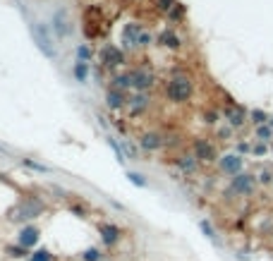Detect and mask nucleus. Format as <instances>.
Instances as JSON below:
<instances>
[{"label":"nucleus","instance_id":"nucleus-1","mask_svg":"<svg viewBox=\"0 0 273 261\" xmlns=\"http://www.w3.org/2000/svg\"><path fill=\"white\" fill-rule=\"evenodd\" d=\"M194 94V82L187 74H173L165 82V98L170 103H187Z\"/></svg>","mask_w":273,"mask_h":261},{"label":"nucleus","instance_id":"nucleus-2","mask_svg":"<svg viewBox=\"0 0 273 261\" xmlns=\"http://www.w3.org/2000/svg\"><path fill=\"white\" fill-rule=\"evenodd\" d=\"M127 77H130V84H132V89L136 94H146L151 86L156 84V74L146 65H136V67L127 69Z\"/></svg>","mask_w":273,"mask_h":261},{"label":"nucleus","instance_id":"nucleus-3","mask_svg":"<svg viewBox=\"0 0 273 261\" xmlns=\"http://www.w3.org/2000/svg\"><path fill=\"white\" fill-rule=\"evenodd\" d=\"M43 208H46V204H43L39 196H29V199H24L17 208H12L10 220H12V223L14 220H17V223H22V220H31V218H36Z\"/></svg>","mask_w":273,"mask_h":261},{"label":"nucleus","instance_id":"nucleus-4","mask_svg":"<svg viewBox=\"0 0 273 261\" xmlns=\"http://www.w3.org/2000/svg\"><path fill=\"white\" fill-rule=\"evenodd\" d=\"M31 36H34V43L39 46V51H41L46 58H58V51H55L53 46V39H51V31L48 27L43 24V22H36V24H31Z\"/></svg>","mask_w":273,"mask_h":261},{"label":"nucleus","instance_id":"nucleus-5","mask_svg":"<svg viewBox=\"0 0 273 261\" xmlns=\"http://www.w3.org/2000/svg\"><path fill=\"white\" fill-rule=\"evenodd\" d=\"M98 58H101V65H103L106 69H118V67H123L125 63H127L125 51L120 48V46H115V43H106V46L101 48Z\"/></svg>","mask_w":273,"mask_h":261},{"label":"nucleus","instance_id":"nucleus-6","mask_svg":"<svg viewBox=\"0 0 273 261\" xmlns=\"http://www.w3.org/2000/svg\"><path fill=\"white\" fill-rule=\"evenodd\" d=\"M192 153L197 156V161H199V163H213V161L218 158L216 146H213L208 139H204V137L194 139V144H192Z\"/></svg>","mask_w":273,"mask_h":261},{"label":"nucleus","instance_id":"nucleus-7","mask_svg":"<svg viewBox=\"0 0 273 261\" xmlns=\"http://www.w3.org/2000/svg\"><path fill=\"white\" fill-rule=\"evenodd\" d=\"M51 24H53V34L58 39H68L72 34V19H69L68 10H55Z\"/></svg>","mask_w":273,"mask_h":261},{"label":"nucleus","instance_id":"nucleus-8","mask_svg":"<svg viewBox=\"0 0 273 261\" xmlns=\"http://www.w3.org/2000/svg\"><path fill=\"white\" fill-rule=\"evenodd\" d=\"M254 187H257V178L249 175V173H240V175H235V178L230 180V190L235 194H240V196L252 194L254 192Z\"/></svg>","mask_w":273,"mask_h":261},{"label":"nucleus","instance_id":"nucleus-9","mask_svg":"<svg viewBox=\"0 0 273 261\" xmlns=\"http://www.w3.org/2000/svg\"><path fill=\"white\" fill-rule=\"evenodd\" d=\"M151 106V98L149 94H130V101H127V113H130V118H139V115H144Z\"/></svg>","mask_w":273,"mask_h":261},{"label":"nucleus","instance_id":"nucleus-10","mask_svg":"<svg viewBox=\"0 0 273 261\" xmlns=\"http://www.w3.org/2000/svg\"><path fill=\"white\" fill-rule=\"evenodd\" d=\"M165 146V137L161 134V132H153V130H149V132H144L141 137H139V149L141 151H158V149H163Z\"/></svg>","mask_w":273,"mask_h":261},{"label":"nucleus","instance_id":"nucleus-11","mask_svg":"<svg viewBox=\"0 0 273 261\" xmlns=\"http://www.w3.org/2000/svg\"><path fill=\"white\" fill-rule=\"evenodd\" d=\"M141 31H144V27H141V24H136V22L125 24V29H123V43H125V48H127V51H135V48H139Z\"/></svg>","mask_w":273,"mask_h":261},{"label":"nucleus","instance_id":"nucleus-12","mask_svg":"<svg viewBox=\"0 0 273 261\" xmlns=\"http://www.w3.org/2000/svg\"><path fill=\"white\" fill-rule=\"evenodd\" d=\"M127 101H130V94H127V91L115 89V86H108V91H106V106H108L110 110L127 108Z\"/></svg>","mask_w":273,"mask_h":261},{"label":"nucleus","instance_id":"nucleus-13","mask_svg":"<svg viewBox=\"0 0 273 261\" xmlns=\"http://www.w3.org/2000/svg\"><path fill=\"white\" fill-rule=\"evenodd\" d=\"M218 165L225 175H232V178L242 173V158H240V153H228V156H223L218 161Z\"/></svg>","mask_w":273,"mask_h":261},{"label":"nucleus","instance_id":"nucleus-14","mask_svg":"<svg viewBox=\"0 0 273 261\" xmlns=\"http://www.w3.org/2000/svg\"><path fill=\"white\" fill-rule=\"evenodd\" d=\"M156 43H158L161 48H168V51H178L180 46H182V39L178 36V31H175V29H163V31L158 34Z\"/></svg>","mask_w":273,"mask_h":261},{"label":"nucleus","instance_id":"nucleus-15","mask_svg":"<svg viewBox=\"0 0 273 261\" xmlns=\"http://www.w3.org/2000/svg\"><path fill=\"white\" fill-rule=\"evenodd\" d=\"M173 163L178 165L185 175H192V173H197V165H199V161H197V156H194V153H180V156H175V158H173Z\"/></svg>","mask_w":273,"mask_h":261},{"label":"nucleus","instance_id":"nucleus-16","mask_svg":"<svg viewBox=\"0 0 273 261\" xmlns=\"http://www.w3.org/2000/svg\"><path fill=\"white\" fill-rule=\"evenodd\" d=\"M223 115H225V120L230 123V127H242L247 120L245 108H240V106H228V108L223 110Z\"/></svg>","mask_w":273,"mask_h":261},{"label":"nucleus","instance_id":"nucleus-17","mask_svg":"<svg viewBox=\"0 0 273 261\" xmlns=\"http://www.w3.org/2000/svg\"><path fill=\"white\" fill-rule=\"evenodd\" d=\"M17 242H19V247L22 249H31L36 242H39V228H34V225H27L19 237H17Z\"/></svg>","mask_w":273,"mask_h":261},{"label":"nucleus","instance_id":"nucleus-18","mask_svg":"<svg viewBox=\"0 0 273 261\" xmlns=\"http://www.w3.org/2000/svg\"><path fill=\"white\" fill-rule=\"evenodd\" d=\"M98 230H101V237L106 245H115L120 240V228H115V225H101Z\"/></svg>","mask_w":273,"mask_h":261},{"label":"nucleus","instance_id":"nucleus-19","mask_svg":"<svg viewBox=\"0 0 273 261\" xmlns=\"http://www.w3.org/2000/svg\"><path fill=\"white\" fill-rule=\"evenodd\" d=\"M72 74L77 82H86L89 79V63H74L72 65Z\"/></svg>","mask_w":273,"mask_h":261},{"label":"nucleus","instance_id":"nucleus-20","mask_svg":"<svg viewBox=\"0 0 273 261\" xmlns=\"http://www.w3.org/2000/svg\"><path fill=\"white\" fill-rule=\"evenodd\" d=\"M77 63H91V58H94V51H91V46L89 43H82V46H77Z\"/></svg>","mask_w":273,"mask_h":261},{"label":"nucleus","instance_id":"nucleus-21","mask_svg":"<svg viewBox=\"0 0 273 261\" xmlns=\"http://www.w3.org/2000/svg\"><path fill=\"white\" fill-rule=\"evenodd\" d=\"M175 5H178V0H156V10L161 14H170L175 10Z\"/></svg>","mask_w":273,"mask_h":261},{"label":"nucleus","instance_id":"nucleus-22","mask_svg":"<svg viewBox=\"0 0 273 261\" xmlns=\"http://www.w3.org/2000/svg\"><path fill=\"white\" fill-rule=\"evenodd\" d=\"M257 137H259L261 141H269V139L273 137V127L271 125H261V127H257Z\"/></svg>","mask_w":273,"mask_h":261},{"label":"nucleus","instance_id":"nucleus-23","mask_svg":"<svg viewBox=\"0 0 273 261\" xmlns=\"http://www.w3.org/2000/svg\"><path fill=\"white\" fill-rule=\"evenodd\" d=\"M31 261H53V254L48 249H39V252L31 254Z\"/></svg>","mask_w":273,"mask_h":261},{"label":"nucleus","instance_id":"nucleus-24","mask_svg":"<svg viewBox=\"0 0 273 261\" xmlns=\"http://www.w3.org/2000/svg\"><path fill=\"white\" fill-rule=\"evenodd\" d=\"M252 120H254V125H266V120H269V115L264 113V110H252Z\"/></svg>","mask_w":273,"mask_h":261},{"label":"nucleus","instance_id":"nucleus-25","mask_svg":"<svg viewBox=\"0 0 273 261\" xmlns=\"http://www.w3.org/2000/svg\"><path fill=\"white\" fill-rule=\"evenodd\" d=\"M199 225H202V230H204V235H206V237H208V240H213V242H216V230H213V228H211V223H208V220H202V223H199Z\"/></svg>","mask_w":273,"mask_h":261},{"label":"nucleus","instance_id":"nucleus-26","mask_svg":"<svg viewBox=\"0 0 273 261\" xmlns=\"http://www.w3.org/2000/svg\"><path fill=\"white\" fill-rule=\"evenodd\" d=\"M151 43H153V36H151V31H141V39H139V48H149Z\"/></svg>","mask_w":273,"mask_h":261},{"label":"nucleus","instance_id":"nucleus-27","mask_svg":"<svg viewBox=\"0 0 273 261\" xmlns=\"http://www.w3.org/2000/svg\"><path fill=\"white\" fill-rule=\"evenodd\" d=\"M127 178H130V182H135L136 187H146V180L141 178L139 173H127Z\"/></svg>","mask_w":273,"mask_h":261},{"label":"nucleus","instance_id":"nucleus-28","mask_svg":"<svg viewBox=\"0 0 273 261\" xmlns=\"http://www.w3.org/2000/svg\"><path fill=\"white\" fill-rule=\"evenodd\" d=\"M182 14H185V5H182V2H178V5H175V10H173V12L168 14V17H170L173 22H178L180 17H182Z\"/></svg>","mask_w":273,"mask_h":261},{"label":"nucleus","instance_id":"nucleus-29","mask_svg":"<svg viewBox=\"0 0 273 261\" xmlns=\"http://www.w3.org/2000/svg\"><path fill=\"white\" fill-rule=\"evenodd\" d=\"M125 153H127V156H130L132 161H136V158H139V153H136V149H135V146H132V144H130V141H125Z\"/></svg>","mask_w":273,"mask_h":261},{"label":"nucleus","instance_id":"nucleus-30","mask_svg":"<svg viewBox=\"0 0 273 261\" xmlns=\"http://www.w3.org/2000/svg\"><path fill=\"white\" fill-rule=\"evenodd\" d=\"M98 257H101L98 249H86V252H84V259L86 261H98Z\"/></svg>","mask_w":273,"mask_h":261},{"label":"nucleus","instance_id":"nucleus-31","mask_svg":"<svg viewBox=\"0 0 273 261\" xmlns=\"http://www.w3.org/2000/svg\"><path fill=\"white\" fill-rule=\"evenodd\" d=\"M24 165H27V168H34V170H41V173H48V168H46V165L34 163V161H24Z\"/></svg>","mask_w":273,"mask_h":261},{"label":"nucleus","instance_id":"nucleus-32","mask_svg":"<svg viewBox=\"0 0 273 261\" xmlns=\"http://www.w3.org/2000/svg\"><path fill=\"white\" fill-rule=\"evenodd\" d=\"M216 118H218V115H216L213 110H208V113H204V123H208V125H213V123H216Z\"/></svg>","mask_w":273,"mask_h":261},{"label":"nucleus","instance_id":"nucleus-33","mask_svg":"<svg viewBox=\"0 0 273 261\" xmlns=\"http://www.w3.org/2000/svg\"><path fill=\"white\" fill-rule=\"evenodd\" d=\"M259 180H261V182H264V185H269V182H271V173H269V170H264V173H261V175H259Z\"/></svg>","mask_w":273,"mask_h":261},{"label":"nucleus","instance_id":"nucleus-34","mask_svg":"<svg viewBox=\"0 0 273 261\" xmlns=\"http://www.w3.org/2000/svg\"><path fill=\"white\" fill-rule=\"evenodd\" d=\"M254 153H257V156L266 153V144H257V146H254Z\"/></svg>","mask_w":273,"mask_h":261},{"label":"nucleus","instance_id":"nucleus-35","mask_svg":"<svg viewBox=\"0 0 273 261\" xmlns=\"http://www.w3.org/2000/svg\"><path fill=\"white\" fill-rule=\"evenodd\" d=\"M237 151L245 153V151H249V146H247V144H240V146H237Z\"/></svg>","mask_w":273,"mask_h":261},{"label":"nucleus","instance_id":"nucleus-36","mask_svg":"<svg viewBox=\"0 0 273 261\" xmlns=\"http://www.w3.org/2000/svg\"><path fill=\"white\" fill-rule=\"evenodd\" d=\"M271 151H273V146H271Z\"/></svg>","mask_w":273,"mask_h":261}]
</instances>
